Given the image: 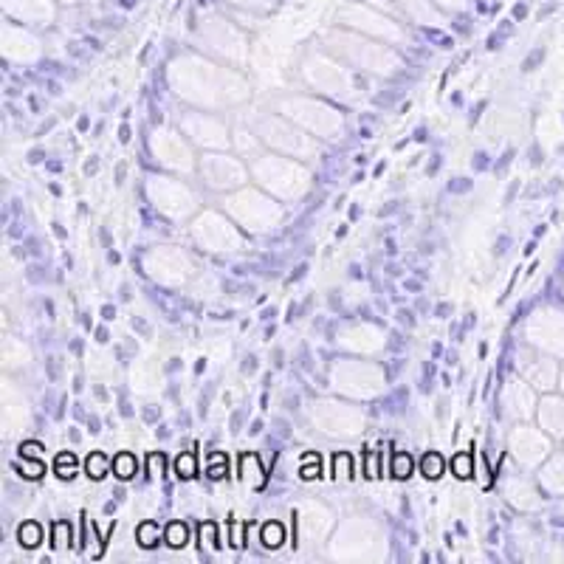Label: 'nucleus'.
<instances>
[{
	"mask_svg": "<svg viewBox=\"0 0 564 564\" xmlns=\"http://www.w3.org/2000/svg\"><path fill=\"white\" fill-rule=\"evenodd\" d=\"M119 463H122V466H119V471H122V474H130V469H133L130 463H133V460H130V457H122Z\"/></svg>",
	"mask_w": 564,
	"mask_h": 564,
	"instance_id": "1",
	"label": "nucleus"
}]
</instances>
